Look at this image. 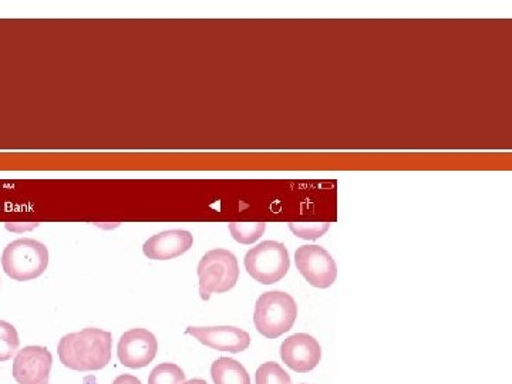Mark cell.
<instances>
[{
	"instance_id": "9a60e30c",
	"label": "cell",
	"mask_w": 512,
	"mask_h": 384,
	"mask_svg": "<svg viewBox=\"0 0 512 384\" xmlns=\"http://www.w3.org/2000/svg\"><path fill=\"white\" fill-rule=\"evenodd\" d=\"M256 384H292V380L278 363L268 362L256 370Z\"/></svg>"
},
{
	"instance_id": "6da1fadb",
	"label": "cell",
	"mask_w": 512,
	"mask_h": 384,
	"mask_svg": "<svg viewBox=\"0 0 512 384\" xmlns=\"http://www.w3.org/2000/svg\"><path fill=\"white\" fill-rule=\"evenodd\" d=\"M111 333L97 328L69 333L60 340V362L76 372H97L109 365L111 359Z\"/></svg>"
},
{
	"instance_id": "8fae6325",
	"label": "cell",
	"mask_w": 512,
	"mask_h": 384,
	"mask_svg": "<svg viewBox=\"0 0 512 384\" xmlns=\"http://www.w3.org/2000/svg\"><path fill=\"white\" fill-rule=\"evenodd\" d=\"M191 232L183 229H173V231H164L154 235L143 245L144 255L153 261H168V259L178 258L190 251L192 247Z\"/></svg>"
},
{
	"instance_id": "9c48e42d",
	"label": "cell",
	"mask_w": 512,
	"mask_h": 384,
	"mask_svg": "<svg viewBox=\"0 0 512 384\" xmlns=\"http://www.w3.org/2000/svg\"><path fill=\"white\" fill-rule=\"evenodd\" d=\"M281 357L285 365L296 373H308L319 365L322 348L318 340L308 333H296L282 343Z\"/></svg>"
},
{
	"instance_id": "5bb4252c",
	"label": "cell",
	"mask_w": 512,
	"mask_h": 384,
	"mask_svg": "<svg viewBox=\"0 0 512 384\" xmlns=\"http://www.w3.org/2000/svg\"><path fill=\"white\" fill-rule=\"evenodd\" d=\"M19 348V335L15 326L0 320V362H6Z\"/></svg>"
},
{
	"instance_id": "8992f818",
	"label": "cell",
	"mask_w": 512,
	"mask_h": 384,
	"mask_svg": "<svg viewBox=\"0 0 512 384\" xmlns=\"http://www.w3.org/2000/svg\"><path fill=\"white\" fill-rule=\"evenodd\" d=\"M296 268L312 286L326 289L335 284L338 266L335 259L319 245H303L295 254Z\"/></svg>"
},
{
	"instance_id": "e0dca14e",
	"label": "cell",
	"mask_w": 512,
	"mask_h": 384,
	"mask_svg": "<svg viewBox=\"0 0 512 384\" xmlns=\"http://www.w3.org/2000/svg\"><path fill=\"white\" fill-rule=\"evenodd\" d=\"M291 229L298 237L315 241L328 231L329 224H291Z\"/></svg>"
},
{
	"instance_id": "ba28073f",
	"label": "cell",
	"mask_w": 512,
	"mask_h": 384,
	"mask_svg": "<svg viewBox=\"0 0 512 384\" xmlns=\"http://www.w3.org/2000/svg\"><path fill=\"white\" fill-rule=\"evenodd\" d=\"M52 353L42 346L19 350L13 362V377L19 384H49Z\"/></svg>"
},
{
	"instance_id": "30bf717a",
	"label": "cell",
	"mask_w": 512,
	"mask_h": 384,
	"mask_svg": "<svg viewBox=\"0 0 512 384\" xmlns=\"http://www.w3.org/2000/svg\"><path fill=\"white\" fill-rule=\"evenodd\" d=\"M187 335L194 336L202 345L220 352L241 353L251 345V336L245 330L234 326L217 328H187Z\"/></svg>"
},
{
	"instance_id": "277c9868",
	"label": "cell",
	"mask_w": 512,
	"mask_h": 384,
	"mask_svg": "<svg viewBox=\"0 0 512 384\" xmlns=\"http://www.w3.org/2000/svg\"><path fill=\"white\" fill-rule=\"evenodd\" d=\"M200 296L208 301L212 293H225L237 285L239 265L237 256L225 249H214L202 256L198 265Z\"/></svg>"
},
{
	"instance_id": "ac0fdd59",
	"label": "cell",
	"mask_w": 512,
	"mask_h": 384,
	"mask_svg": "<svg viewBox=\"0 0 512 384\" xmlns=\"http://www.w3.org/2000/svg\"><path fill=\"white\" fill-rule=\"evenodd\" d=\"M113 384H141L140 380L137 379V377L130 376V375H123L120 377H117L116 380H114Z\"/></svg>"
},
{
	"instance_id": "5b68a950",
	"label": "cell",
	"mask_w": 512,
	"mask_h": 384,
	"mask_svg": "<svg viewBox=\"0 0 512 384\" xmlns=\"http://www.w3.org/2000/svg\"><path fill=\"white\" fill-rule=\"evenodd\" d=\"M248 274L262 285H272L281 281L288 274V249L284 244L275 241H265L249 249L244 259Z\"/></svg>"
},
{
	"instance_id": "3957f363",
	"label": "cell",
	"mask_w": 512,
	"mask_h": 384,
	"mask_svg": "<svg viewBox=\"0 0 512 384\" xmlns=\"http://www.w3.org/2000/svg\"><path fill=\"white\" fill-rule=\"evenodd\" d=\"M47 265L49 251L45 244L35 239H18L3 251V271L15 281L26 282L39 278L45 274Z\"/></svg>"
},
{
	"instance_id": "4fadbf2b",
	"label": "cell",
	"mask_w": 512,
	"mask_h": 384,
	"mask_svg": "<svg viewBox=\"0 0 512 384\" xmlns=\"http://www.w3.org/2000/svg\"><path fill=\"white\" fill-rule=\"evenodd\" d=\"M185 373L180 366L173 363L158 365L148 377V384H184Z\"/></svg>"
},
{
	"instance_id": "52a82bcc",
	"label": "cell",
	"mask_w": 512,
	"mask_h": 384,
	"mask_svg": "<svg viewBox=\"0 0 512 384\" xmlns=\"http://www.w3.org/2000/svg\"><path fill=\"white\" fill-rule=\"evenodd\" d=\"M158 342L153 333L147 329L137 328L128 330L121 336L117 346V356L121 365L130 369H141L156 359Z\"/></svg>"
},
{
	"instance_id": "d6986e66",
	"label": "cell",
	"mask_w": 512,
	"mask_h": 384,
	"mask_svg": "<svg viewBox=\"0 0 512 384\" xmlns=\"http://www.w3.org/2000/svg\"><path fill=\"white\" fill-rule=\"evenodd\" d=\"M184 384H208V383L205 382V380L192 379V380H190V382H185Z\"/></svg>"
},
{
	"instance_id": "2e32d148",
	"label": "cell",
	"mask_w": 512,
	"mask_h": 384,
	"mask_svg": "<svg viewBox=\"0 0 512 384\" xmlns=\"http://www.w3.org/2000/svg\"><path fill=\"white\" fill-rule=\"evenodd\" d=\"M265 228V224L262 222H258V224H229L232 237L241 244H254L264 235Z\"/></svg>"
},
{
	"instance_id": "7a4b0ae2",
	"label": "cell",
	"mask_w": 512,
	"mask_h": 384,
	"mask_svg": "<svg viewBox=\"0 0 512 384\" xmlns=\"http://www.w3.org/2000/svg\"><path fill=\"white\" fill-rule=\"evenodd\" d=\"M298 306L295 299L285 292H266L256 301L254 323L262 336L276 339L289 332L295 325Z\"/></svg>"
},
{
	"instance_id": "7c38bea8",
	"label": "cell",
	"mask_w": 512,
	"mask_h": 384,
	"mask_svg": "<svg viewBox=\"0 0 512 384\" xmlns=\"http://www.w3.org/2000/svg\"><path fill=\"white\" fill-rule=\"evenodd\" d=\"M211 376L215 384H251L245 367L229 357H220L212 363Z\"/></svg>"
}]
</instances>
